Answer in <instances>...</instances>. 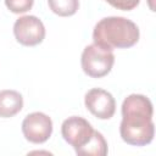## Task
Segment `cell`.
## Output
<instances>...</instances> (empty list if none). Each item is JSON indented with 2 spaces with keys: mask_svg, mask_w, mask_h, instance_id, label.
Instances as JSON below:
<instances>
[{
  "mask_svg": "<svg viewBox=\"0 0 156 156\" xmlns=\"http://www.w3.org/2000/svg\"><path fill=\"white\" fill-rule=\"evenodd\" d=\"M154 107L149 98L141 94H130L122 102V121L119 134L124 143L133 146L150 144L155 135L152 122Z\"/></svg>",
  "mask_w": 156,
  "mask_h": 156,
  "instance_id": "obj_1",
  "label": "cell"
},
{
  "mask_svg": "<svg viewBox=\"0 0 156 156\" xmlns=\"http://www.w3.org/2000/svg\"><path fill=\"white\" fill-rule=\"evenodd\" d=\"M138 26L119 16H110L100 20L93 30V40L95 44L107 49H127L135 45L139 40Z\"/></svg>",
  "mask_w": 156,
  "mask_h": 156,
  "instance_id": "obj_2",
  "label": "cell"
},
{
  "mask_svg": "<svg viewBox=\"0 0 156 156\" xmlns=\"http://www.w3.org/2000/svg\"><path fill=\"white\" fill-rule=\"evenodd\" d=\"M115 63V55L111 49L98 44H90L84 48L80 56L83 72L91 78H102L107 76Z\"/></svg>",
  "mask_w": 156,
  "mask_h": 156,
  "instance_id": "obj_3",
  "label": "cell"
},
{
  "mask_svg": "<svg viewBox=\"0 0 156 156\" xmlns=\"http://www.w3.org/2000/svg\"><path fill=\"white\" fill-rule=\"evenodd\" d=\"M16 40L24 46H35L45 38V27L37 16H22L13 24Z\"/></svg>",
  "mask_w": 156,
  "mask_h": 156,
  "instance_id": "obj_4",
  "label": "cell"
},
{
  "mask_svg": "<svg viewBox=\"0 0 156 156\" xmlns=\"http://www.w3.org/2000/svg\"><path fill=\"white\" fill-rule=\"evenodd\" d=\"M61 134L65 141L73 146L76 151L90 140L94 134V128L85 118L79 116H72L62 122Z\"/></svg>",
  "mask_w": 156,
  "mask_h": 156,
  "instance_id": "obj_5",
  "label": "cell"
},
{
  "mask_svg": "<svg viewBox=\"0 0 156 156\" xmlns=\"http://www.w3.org/2000/svg\"><path fill=\"white\" fill-rule=\"evenodd\" d=\"M22 133L24 138L33 144L45 143L52 133V121L43 112H32L22 122Z\"/></svg>",
  "mask_w": 156,
  "mask_h": 156,
  "instance_id": "obj_6",
  "label": "cell"
},
{
  "mask_svg": "<svg viewBox=\"0 0 156 156\" xmlns=\"http://www.w3.org/2000/svg\"><path fill=\"white\" fill-rule=\"evenodd\" d=\"M88 111L99 119H110L116 111V101L111 93L101 88L90 89L84 96Z\"/></svg>",
  "mask_w": 156,
  "mask_h": 156,
  "instance_id": "obj_7",
  "label": "cell"
},
{
  "mask_svg": "<svg viewBox=\"0 0 156 156\" xmlns=\"http://www.w3.org/2000/svg\"><path fill=\"white\" fill-rule=\"evenodd\" d=\"M23 107V98L16 90L0 91V117L10 118L17 115Z\"/></svg>",
  "mask_w": 156,
  "mask_h": 156,
  "instance_id": "obj_8",
  "label": "cell"
},
{
  "mask_svg": "<svg viewBox=\"0 0 156 156\" xmlns=\"http://www.w3.org/2000/svg\"><path fill=\"white\" fill-rule=\"evenodd\" d=\"M77 155H91V156H105L107 154V143L104 138V135L94 130L93 136L90 138V140L83 145L82 147H79L78 150H76Z\"/></svg>",
  "mask_w": 156,
  "mask_h": 156,
  "instance_id": "obj_9",
  "label": "cell"
},
{
  "mask_svg": "<svg viewBox=\"0 0 156 156\" xmlns=\"http://www.w3.org/2000/svg\"><path fill=\"white\" fill-rule=\"evenodd\" d=\"M50 10L61 17L73 16L79 9V0H48Z\"/></svg>",
  "mask_w": 156,
  "mask_h": 156,
  "instance_id": "obj_10",
  "label": "cell"
},
{
  "mask_svg": "<svg viewBox=\"0 0 156 156\" xmlns=\"http://www.w3.org/2000/svg\"><path fill=\"white\" fill-rule=\"evenodd\" d=\"M34 0H5L6 7L13 13H24L32 9Z\"/></svg>",
  "mask_w": 156,
  "mask_h": 156,
  "instance_id": "obj_11",
  "label": "cell"
},
{
  "mask_svg": "<svg viewBox=\"0 0 156 156\" xmlns=\"http://www.w3.org/2000/svg\"><path fill=\"white\" fill-rule=\"evenodd\" d=\"M105 1L111 6H113L115 9L122 11H130L135 9L140 2V0H105Z\"/></svg>",
  "mask_w": 156,
  "mask_h": 156,
  "instance_id": "obj_12",
  "label": "cell"
}]
</instances>
